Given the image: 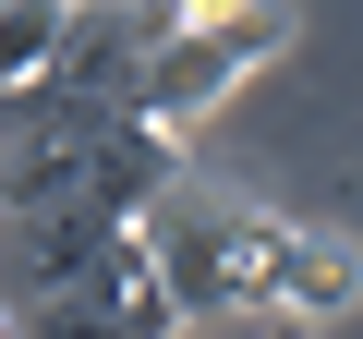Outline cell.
<instances>
[{
  "label": "cell",
  "instance_id": "cell-1",
  "mask_svg": "<svg viewBox=\"0 0 363 339\" xmlns=\"http://www.w3.org/2000/svg\"><path fill=\"white\" fill-rule=\"evenodd\" d=\"M279 230H291V218H267V206L230 194V182H194V170H182V182L133 218V243H145V267L169 279L182 315H242V303H267Z\"/></svg>",
  "mask_w": 363,
  "mask_h": 339
},
{
  "label": "cell",
  "instance_id": "cell-2",
  "mask_svg": "<svg viewBox=\"0 0 363 339\" xmlns=\"http://www.w3.org/2000/svg\"><path fill=\"white\" fill-rule=\"evenodd\" d=\"M291 49V0H255V13H230V25H157L145 37V61H133V121H157V133H182V121H206L255 61H279Z\"/></svg>",
  "mask_w": 363,
  "mask_h": 339
},
{
  "label": "cell",
  "instance_id": "cell-3",
  "mask_svg": "<svg viewBox=\"0 0 363 339\" xmlns=\"http://www.w3.org/2000/svg\"><path fill=\"white\" fill-rule=\"evenodd\" d=\"M13 327H25V339H169V327H182V303H169V279L145 267V243L121 230L85 279H61L49 303H25Z\"/></svg>",
  "mask_w": 363,
  "mask_h": 339
},
{
  "label": "cell",
  "instance_id": "cell-4",
  "mask_svg": "<svg viewBox=\"0 0 363 339\" xmlns=\"http://www.w3.org/2000/svg\"><path fill=\"white\" fill-rule=\"evenodd\" d=\"M121 243V218H97V206H37V218H0V303H49L61 279H85L97 255Z\"/></svg>",
  "mask_w": 363,
  "mask_h": 339
},
{
  "label": "cell",
  "instance_id": "cell-5",
  "mask_svg": "<svg viewBox=\"0 0 363 339\" xmlns=\"http://www.w3.org/2000/svg\"><path fill=\"white\" fill-rule=\"evenodd\" d=\"M267 303H291V315H351V303H363V243L327 230V218H291V230H279Z\"/></svg>",
  "mask_w": 363,
  "mask_h": 339
},
{
  "label": "cell",
  "instance_id": "cell-6",
  "mask_svg": "<svg viewBox=\"0 0 363 339\" xmlns=\"http://www.w3.org/2000/svg\"><path fill=\"white\" fill-rule=\"evenodd\" d=\"M61 13H73V0H0V97L61 61Z\"/></svg>",
  "mask_w": 363,
  "mask_h": 339
},
{
  "label": "cell",
  "instance_id": "cell-7",
  "mask_svg": "<svg viewBox=\"0 0 363 339\" xmlns=\"http://www.w3.org/2000/svg\"><path fill=\"white\" fill-rule=\"evenodd\" d=\"M230 13H255V0H157V25H230Z\"/></svg>",
  "mask_w": 363,
  "mask_h": 339
},
{
  "label": "cell",
  "instance_id": "cell-8",
  "mask_svg": "<svg viewBox=\"0 0 363 339\" xmlns=\"http://www.w3.org/2000/svg\"><path fill=\"white\" fill-rule=\"evenodd\" d=\"M0 339H13V327H0Z\"/></svg>",
  "mask_w": 363,
  "mask_h": 339
}]
</instances>
